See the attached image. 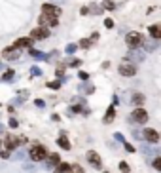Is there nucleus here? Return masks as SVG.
I'll list each match as a JSON object with an SVG mask.
<instances>
[{
	"label": "nucleus",
	"instance_id": "nucleus-3",
	"mask_svg": "<svg viewBox=\"0 0 161 173\" xmlns=\"http://www.w3.org/2000/svg\"><path fill=\"white\" fill-rule=\"evenodd\" d=\"M38 23H40V27H44V25H49V27H57L59 19L55 17V15H46V14H42V17L38 19Z\"/></svg>",
	"mask_w": 161,
	"mask_h": 173
},
{
	"label": "nucleus",
	"instance_id": "nucleus-15",
	"mask_svg": "<svg viewBox=\"0 0 161 173\" xmlns=\"http://www.w3.org/2000/svg\"><path fill=\"white\" fill-rule=\"evenodd\" d=\"M46 158H47V162H49L51 166H55V164H59V162H61V158H59V154H47Z\"/></svg>",
	"mask_w": 161,
	"mask_h": 173
},
{
	"label": "nucleus",
	"instance_id": "nucleus-4",
	"mask_svg": "<svg viewBox=\"0 0 161 173\" xmlns=\"http://www.w3.org/2000/svg\"><path fill=\"white\" fill-rule=\"evenodd\" d=\"M30 36H32L34 40H44V38H47V36H49V33H47L46 27H36V29L30 33Z\"/></svg>",
	"mask_w": 161,
	"mask_h": 173
},
{
	"label": "nucleus",
	"instance_id": "nucleus-22",
	"mask_svg": "<svg viewBox=\"0 0 161 173\" xmlns=\"http://www.w3.org/2000/svg\"><path fill=\"white\" fill-rule=\"evenodd\" d=\"M72 173H83V169L80 166H72Z\"/></svg>",
	"mask_w": 161,
	"mask_h": 173
},
{
	"label": "nucleus",
	"instance_id": "nucleus-16",
	"mask_svg": "<svg viewBox=\"0 0 161 173\" xmlns=\"http://www.w3.org/2000/svg\"><path fill=\"white\" fill-rule=\"evenodd\" d=\"M57 143H59V147H63L64 150H70V143H68L64 137H61V139H57Z\"/></svg>",
	"mask_w": 161,
	"mask_h": 173
},
{
	"label": "nucleus",
	"instance_id": "nucleus-9",
	"mask_svg": "<svg viewBox=\"0 0 161 173\" xmlns=\"http://www.w3.org/2000/svg\"><path fill=\"white\" fill-rule=\"evenodd\" d=\"M13 48H17V50H23V48H32V38H19V40H15Z\"/></svg>",
	"mask_w": 161,
	"mask_h": 173
},
{
	"label": "nucleus",
	"instance_id": "nucleus-14",
	"mask_svg": "<svg viewBox=\"0 0 161 173\" xmlns=\"http://www.w3.org/2000/svg\"><path fill=\"white\" fill-rule=\"evenodd\" d=\"M150 33H152L154 38H159V36H161V27L159 25H152L150 27Z\"/></svg>",
	"mask_w": 161,
	"mask_h": 173
},
{
	"label": "nucleus",
	"instance_id": "nucleus-19",
	"mask_svg": "<svg viewBox=\"0 0 161 173\" xmlns=\"http://www.w3.org/2000/svg\"><path fill=\"white\" fill-rule=\"evenodd\" d=\"M119 169H121L123 173H127V171H129V166H127L125 162H121V164H119Z\"/></svg>",
	"mask_w": 161,
	"mask_h": 173
},
{
	"label": "nucleus",
	"instance_id": "nucleus-23",
	"mask_svg": "<svg viewBox=\"0 0 161 173\" xmlns=\"http://www.w3.org/2000/svg\"><path fill=\"white\" fill-rule=\"evenodd\" d=\"M154 167H155V169H157V171H161V160L157 158V160H155V162H154Z\"/></svg>",
	"mask_w": 161,
	"mask_h": 173
},
{
	"label": "nucleus",
	"instance_id": "nucleus-13",
	"mask_svg": "<svg viewBox=\"0 0 161 173\" xmlns=\"http://www.w3.org/2000/svg\"><path fill=\"white\" fill-rule=\"evenodd\" d=\"M66 171H70V164H59L57 167H55V173H66Z\"/></svg>",
	"mask_w": 161,
	"mask_h": 173
},
{
	"label": "nucleus",
	"instance_id": "nucleus-17",
	"mask_svg": "<svg viewBox=\"0 0 161 173\" xmlns=\"http://www.w3.org/2000/svg\"><path fill=\"white\" fill-rule=\"evenodd\" d=\"M114 112H116V110H114V108H112V107L108 108L106 116H104V122H106V124H108V122H112V118H114Z\"/></svg>",
	"mask_w": 161,
	"mask_h": 173
},
{
	"label": "nucleus",
	"instance_id": "nucleus-1",
	"mask_svg": "<svg viewBox=\"0 0 161 173\" xmlns=\"http://www.w3.org/2000/svg\"><path fill=\"white\" fill-rule=\"evenodd\" d=\"M29 154H30V160H34V162H40V160H46L47 150H46V147H42V145H36V147L30 148Z\"/></svg>",
	"mask_w": 161,
	"mask_h": 173
},
{
	"label": "nucleus",
	"instance_id": "nucleus-7",
	"mask_svg": "<svg viewBox=\"0 0 161 173\" xmlns=\"http://www.w3.org/2000/svg\"><path fill=\"white\" fill-rule=\"evenodd\" d=\"M136 72V69L133 65H129V63H121L119 65V74H123V76H133Z\"/></svg>",
	"mask_w": 161,
	"mask_h": 173
},
{
	"label": "nucleus",
	"instance_id": "nucleus-12",
	"mask_svg": "<svg viewBox=\"0 0 161 173\" xmlns=\"http://www.w3.org/2000/svg\"><path fill=\"white\" fill-rule=\"evenodd\" d=\"M19 145V139L17 137H13V135H10V137H6V147H8V150H11V148H15Z\"/></svg>",
	"mask_w": 161,
	"mask_h": 173
},
{
	"label": "nucleus",
	"instance_id": "nucleus-10",
	"mask_svg": "<svg viewBox=\"0 0 161 173\" xmlns=\"http://www.w3.org/2000/svg\"><path fill=\"white\" fill-rule=\"evenodd\" d=\"M87 160H89V164H93L97 169H100V166H102V162H100V158L97 156V152H87Z\"/></svg>",
	"mask_w": 161,
	"mask_h": 173
},
{
	"label": "nucleus",
	"instance_id": "nucleus-5",
	"mask_svg": "<svg viewBox=\"0 0 161 173\" xmlns=\"http://www.w3.org/2000/svg\"><path fill=\"white\" fill-rule=\"evenodd\" d=\"M144 137H146V141H150V143H157L159 133L155 130H152V127H146V130H144Z\"/></svg>",
	"mask_w": 161,
	"mask_h": 173
},
{
	"label": "nucleus",
	"instance_id": "nucleus-24",
	"mask_svg": "<svg viewBox=\"0 0 161 173\" xmlns=\"http://www.w3.org/2000/svg\"><path fill=\"white\" fill-rule=\"evenodd\" d=\"M47 86H49V88H55V90H57V88L61 86V84H59V82H49V84H47Z\"/></svg>",
	"mask_w": 161,
	"mask_h": 173
},
{
	"label": "nucleus",
	"instance_id": "nucleus-21",
	"mask_svg": "<svg viewBox=\"0 0 161 173\" xmlns=\"http://www.w3.org/2000/svg\"><path fill=\"white\" fill-rule=\"evenodd\" d=\"M104 8H106V10H114V4H112L110 0H106V2H104Z\"/></svg>",
	"mask_w": 161,
	"mask_h": 173
},
{
	"label": "nucleus",
	"instance_id": "nucleus-8",
	"mask_svg": "<svg viewBox=\"0 0 161 173\" xmlns=\"http://www.w3.org/2000/svg\"><path fill=\"white\" fill-rule=\"evenodd\" d=\"M125 40H127V44H129V46H138V44L142 42V36H140L138 33H129Z\"/></svg>",
	"mask_w": 161,
	"mask_h": 173
},
{
	"label": "nucleus",
	"instance_id": "nucleus-6",
	"mask_svg": "<svg viewBox=\"0 0 161 173\" xmlns=\"http://www.w3.org/2000/svg\"><path fill=\"white\" fill-rule=\"evenodd\" d=\"M42 14H46V15H59L61 10H59L57 6H53V4H44L42 6Z\"/></svg>",
	"mask_w": 161,
	"mask_h": 173
},
{
	"label": "nucleus",
	"instance_id": "nucleus-27",
	"mask_svg": "<svg viewBox=\"0 0 161 173\" xmlns=\"http://www.w3.org/2000/svg\"><path fill=\"white\" fill-rule=\"evenodd\" d=\"M125 148H127L129 152H135V147H131V145H125Z\"/></svg>",
	"mask_w": 161,
	"mask_h": 173
},
{
	"label": "nucleus",
	"instance_id": "nucleus-26",
	"mask_svg": "<svg viewBox=\"0 0 161 173\" xmlns=\"http://www.w3.org/2000/svg\"><path fill=\"white\" fill-rule=\"evenodd\" d=\"M10 76H13V70H8L6 74H4V78H10Z\"/></svg>",
	"mask_w": 161,
	"mask_h": 173
},
{
	"label": "nucleus",
	"instance_id": "nucleus-18",
	"mask_svg": "<svg viewBox=\"0 0 161 173\" xmlns=\"http://www.w3.org/2000/svg\"><path fill=\"white\" fill-rule=\"evenodd\" d=\"M133 101H135L136 105H140V103L144 101V97H142V95H135V97H133Z\"/></svg>",
	"mask_w": 161,
	"mask_h": 173
},
{
	"label": "nucleus",
	"instance_id": "nucleus-11",
	"mask_svg": "<svg viewBox=\"0 0 161 173\" xmlns=\"http://www.w3.org/2000/svg\"><path fill=\"white\" fill-rule=\"evenodd\" d=\"M19 53H21V50H17V48H10V50H4V57L6 59H17Z\"/></svg>",
	"mask_w": 161,
	"mask_h": 173
},
{
	"label": "nucleus",
	"instance_id": "nucleus-20",
	"mask_svg": "<svg viewBox=\"0 0 161 173\" xmlns=\"http://www.w3.org/2000/svg\"><path fill=\"white\" fill-rule=\"evenodd\" d=\"M104 27H106V29H112V27H114V21H112V19H106V21H104Z\"/></svg>",
	"mask_w": 161,
	"mask_h": 173
},
{
	"label": "nucleus",
	"instance_id": "nucleus-25",
	"mask_svg": "<svg viewBox=\"0 0 161 173\" xmlns=\"http://www.w3.org/2000/svg\"><path fill=\"white\" fill-rule=\"evenodd\" d=\"M80 78L85 80V78H89V74H87V72H80Z\"/></svg>",
	"mask_w": 161,
	"mask_h": 173
},
{
	"label": "nucleus",
	"instance_id": "nucleus-2",
	"mask_svg": "<svg viewBox=\"0 0 161 173\" xmlns=\"http://www.w3.org/2000/svg\"><path fill=\"white\" fill-rule=\"evenodd\" d=\"M131 118L135 120V122H138V124H146V122H148V112H146V108H135V110H133V114H131Z\"/></svg>",
	"mask_w": 161,
	"mask_h": 173
}]
</instances>
